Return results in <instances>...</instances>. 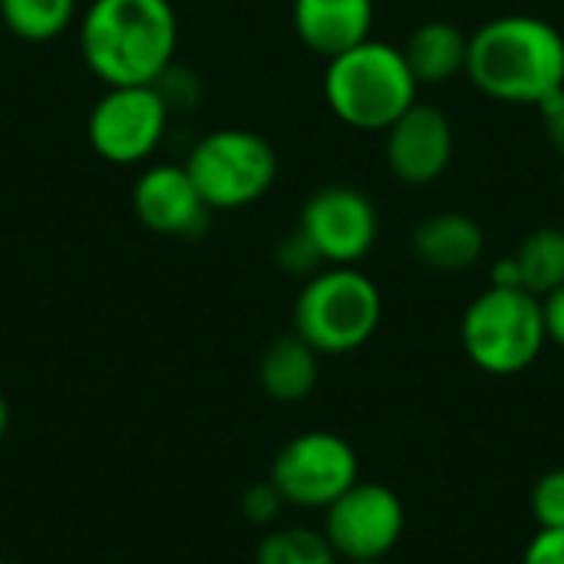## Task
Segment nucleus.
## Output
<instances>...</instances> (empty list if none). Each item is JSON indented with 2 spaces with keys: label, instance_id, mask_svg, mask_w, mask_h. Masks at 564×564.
<instances>
[{
  "label": "nucleus",
  "instance_id": "obj_1",
  "mask_svg": "<svg viewBox=\"0 0 564 564\" xmlns=\"http://www.w3.org/2000/svg\"><path fill=\"white\" fill-rule=\"evenodd\" d=\"M178 50L172 0H89L79 13V56L102 86H152Z\"/></svg>",
  "mask_w": 564,
  "mask_h": 564
},
{
  "label": "nucleus",
  "instance_id": "obj_2",
  "mask_svg": "<svg viewBox=\"0 0 564 564\" xmlns=\"http://www.w3.org/2000/svg\"><path fill=\"white\" fill-rule=\"evenodd\" d=\"M466 76L489 99L542 106L564 89L562 30L532 13L486 20L469 36Z\"/></svg>",
  "mask_w": 564,
  "mask_h": 564
},
{
  "label": "nucleus",
  "instance_id": "obj_3",
  "mask_svg": "<svg viewBox=\"0 0 564 564\" xmlns=\"http://www.w3.org/2000/svg\"><path fill=\"white\" fill-rule=\"evenodd\" d=\"M416 93L420 83L393 43L364 40L327 59L324 69L327 109L360 132H387L416 102Z\"/></svg>",
  "mask_w": 564,
  "mask_h": 564
},
{
  "label": "nucleus",
  "instance_id": "obj_4",
  "mask_svg": "<svg viewBox=\"0 0 564 564\" xmlns=\"http://www.w3.org/2000/svg\"><path fill=\"white\" fill-rule=\"evenodd\" d=\"M383 321V297L357 264H327L311 274L294 301V334L321 357L360 350Z\"/></svg>",
  "mask_w": 564,
  "mask_h": 564
},
{
  "label": "nucleus",
  "instance_id": "obj_5",
  "mask_svg": "<svg viewBox=\"0 0 564 564\" xmlns=\"http://www.w3.org/2000/svg\"><path fill=\"white\" fill-rule=\"evenodd\" d=\"M459 340L466 357L489 377H516L529 370L545 344L542 297L525 288H486L463 314Z\"/></svg>",
  "mask_w": 564,
  "mask_h": 564
},
{
  "label": "nucleus",
  "instance_id": "obj_6",
  "mask_svg": "<svg viewBox=\"0 0 564 564\" xmlns=\"http://www.w3.org/2000/svg\"><path fill=\"white\" fill-rule=\"evenodd\" d=\"M212 212L248 208L278 182V152L254 129H215L202 135L182 162Z\"/></svg>",
  "mask_w": 564,
  "mask_h": 564
},
{
  "label": "nucleus",
  "instance_id": "obj_7",
  "mask_svg": "<svg viewBox=\"0 0 564 564\" xmlns=\"http://www.w3.org/2000/svg\"><path fill=\"white\" fill-rule=\"evenodd\" d=\"M169 102L162 89L152 86H106L86 116L89 149L109 165H142L149 162L169 129Z\"/></svg>",
  "mask_w": 564,
  "mask_h": 564
},
{
  "label": "nucleus",
  "instance_id": "obj_8",
  "mask_svg": "<svg viewBox=\"0 0 564 564\" xmlns=\"http://www.w3.org/2000/svg\"><path fill=\"white\" fill-rule=\"evenodd\" d=\"M274 489L294 509H327L360 482L357 449L327 430H311L284 443L271 463Z\"/></svg>",
  "mask_w": 564,
  "mask_h": 564
},
{
  "label": "nucleus",
  "instance_id": "obj_9",
  "mask_svg": "<svg viewBox=\"0 0 564 564\" xmlns=\"http://www.w3.org/2000/svg\"><path fill=\"white\" fill-rule=\"evenodd\" d=\"M406 532L403 499L380 482H354L324 509V539L344 562H383Z\"/></svg>",
  "mask_w": 564,
  "mask_h": 564
},
{
  "label": "nucleus",
  "instance_id": "obj_10",
  "mask_svg": "<svg viewBox=\"0 0 564 564\" xmlns=\"http://www.w3.org/2000/svg\"><path fill=\"white\" fill-rule=\"evenodd\" d=\"M297 228L317 248L324 264H357L380 235L377 205L350 185H324L307 195Z\"/></svg>",
  "mask_w": 564,
  "mask_h": 564
},
{
  "label": "nucleus",
  "instance_id": "obj_11",
  "mask_svg": "<svg viewBox=\"0 0 564 564\" xmlns=\"http://www.w3.org/2000/svg\"><path fill=\"white\" fill-rule=\"evenodd\" d=\"M129 202L135 221L159 238H202L212 221V208L198 195L182 162L145 165L132 185Z\"/></svg>",
  "mask_w": 564,
  "mask_h": 564
},
{
  "label": "nucleus",
  "instance_id": "obj_12",
  "mask_svg": "<svg viewBox=\"0 0 564 564\" xmlns=\"http://www.w3.org/2000/svg\"><path fill=\"white\" fill-rule=\"evenodd\" d=\"M383 135H387L383 142L387 169L397 182L410 188H423L443 178L456 152L449 116L440 106H430L420 99Z\"/></svg>",
  "mask_w": 564,
  "mask_h": 564
},
{
  "label": "nucleus",
  "instance_id": "obj_13",
  "mask_svg": "<svg viewBox=\"0 0 564 564\" xmlns=\"http://www.w3.org/2000/svg\"><path fill=\"white\" fill-rule=\"evenodd\" d=\"M373 13V0H291L297 40L324 59L370 40Z\"/></svg>",
  "mask_w": 564,
  "mask_h": 564
},
{
  "label": "nucleus",
  "instance_id": "obj_14",
  "mask_svg": "<svg viewBox=\"0 0 564 564\" xmlns=\"http://www.w3.org/2000/svg\"><path fill=\"white\" fill-rule=\"evenodd\" d=\"M413 258L440 274H459L482 261L486 231L476 218L463 212H440L423 218L410 235Z\"/></svg>",
  "mask_w": 564,
  "mask_h": 564
},
{
  "label": "nucleus",
  "instance_id": "obj_15",
  "mask_svg": "<svg viewBox=\"0 0 564 564\" xmlns=\"http://www.w3.org/2000/svg\"><path fill=\"white\" fill-rule=\"evenodd\" d=\"M400 50L420 86H443L466 73L469 33H463V26L449 20H426L406 36Z\"/></svg>",
  "mask_w": 564,
  "mask_h": 564
},
{
  "label": "nucleus",
  "instance_id": "obj_16",
  "mask_svg": "<svg viewBox=\"0 0 564 564\" xmlns=\"http://www.w3.org/2000/svg\"><path fill=\"white\" fill-rule=\"evenodd\" d=\"M321 380V354L294 330L274 337L258 360V383L274 403H301Z\"/></svg>",
  "mask_w": 564,
  "mask_h": 564
},
{
  "label": "nucleus",
  "instance_id": "obj_17",
  "mask_svg": "<svg viewBox=\"0 0 564 564\" xmlns=\"http://www.w3.org/2000/svg\"><path fill=\"white\" fill-rule=\"evenodd\" d=\"M512 258L519 264L522 288L535 297H549L564 284V228L545 225L529 231Z\"/></svg>",
  "mask_w": 564,
  "mask_h": 564
},
{
  "label": "nucleus",
  "instance_id": "obj_18",
  "mask_svg": "<svg viewBox=\"0 0 564 564\" xmlns=\"http://www.w3.org/2000/svg\"><path fill=\"white\" fill-rule=\"evenodd\" d=\"M79 13V0H0V23L23 43L63 36Z\"/></svg>",
  "mask_w": 564,
  "mask_h": 564
},
{
  "label": "nucleus",
  "instance_id": "obj_19",
  "mask_svg": "<svg viewBox=\"0 0 564 564\" xmlns=\"http://www.w3.org/2000/svg\"><path fill=\"white\" fill-rule=\"evenodd\" d=\"M337 552L324 539V532L314 529H274L264 535V542L254 552V564H337Z\"/></svg>",
  "mask_w": 564,
  "mask_h": 564
},
{
  "label": "nucleus",
  "instance_id": "obj_20",
  "mask_svg": "<svg viewBox=\"0 0 564 564\" xmlns=\"http://www.w3.org/2000/svg\"><path fill=\"white\" fill-rule=\"evenodd\" d=\"M532 519L539 529H564V466L549 469L535 486H532Z\"/></svg>",
  "mask_w": 564,
  "mask_h": 564
},
{
  "label": "nucleus",
  "instance_id": "obj_21",
  "mask_svg": "<svg viewBox=\"0 0 564 564\" xmlns=\"http://www.w3.org/2000/svg\"><path fill=\"white\" fill-rule=\"evenodd\" d=\"M274 258H278V268L288 271V274H294V278H311L321 268H327L324 258L317 254V248L307 241V235L301 228H294L291 235H284V241L278 245V254Z\"/></svg>",
  "mask_w": 564,
  "mask_h": 564
},
{
  "label": "nucleus",
  "instance_id": "obj_22",
  "mask_svg": "<svg viewBox=\"0 0 564 564\" xmlns=\"http://www.w3.org/2000/svg\"><path fill=\"white\" fill-rule=\"evenodd\" d=\"M284 496L274 489V482L271 479H264V482H254L245 496H241V512L248 516V522H254V525H274L278 522V516L284 512Z\"/></svg>",
  "mask_w": 564,
  "mask_h": 564
},
{
  "label": "nucleus",
  "instance_id": "obj_23",
  "mask_svg": "<svg viewBox=\"0 0 564 564\" xmlns=\"http://www.w3.org/2000/svg\"><path fill=\"white\" fill-rule=\"evenodd\" d=\"M522 564H564V529H539L525 545Z\"/></svg>",
  "mask_w": 564,
  "mask_h": 564
},
{
  "label": "nucleus",
  "instance_id": "obj_24",
  "mask_svg": "<svg viewBox=\"0 0 564 564\" xmlns=\"http://www.w3.org/2000/svg\"><path fill=\"white\" fill-rule=\"evenodd\" d=\"M542 314H545V334L549 344L564 350V284L558 291H552L549 297H542Z\"/></svg>",
  "mask_w": 564,
  "mask_h": 564
},
{
  "label": "nucleus",
  "instance_id": "obj_25",
  "mask_svg": "<svg viewBox=\"0 0 564 564\" xmlns=\"http://www.w3.org/2000/svg\"><path fill=\"white\" fill-rule=\"evenodd\" d=\"M539 109H542V119H545V126H549L552 145L564 155V89L562 93H555V96H549Z\"/></svg>",
  "mask_w": 564,
  "mask_h": 564
},
{
  "label": "nucleus",
  "instance_id": "obj_26",
  "mask_svg": "<svg viewBox=\"0 0 564 564\" xmlns=\"http://www.w3.org/2000/svg\"><path fill=\"white\" fill-rule=\"evenodd\" d=\"M489 284H492V288H522V274H519V264H516L512 254H509V258H499V261L492 264Z\"/></svg>",
  "mask_w": 564,
  "mask_h": 564
},
{
  "label": "nucleus",
  "instance_id": "obj_27",
  "mask_svg": "<svg viewBox=\"0 0 564 564\" xmlns=\"http://www.w3.org/2000/svg\"><path fill=\"white\" fill-rule=\"evenodd\" d=\"M7 426H10V406H7V397L0 393V443L7 436Z\"/></svg>",
  "mask_w": 564,
  "mask_h": 564
},
{
  "label": "nucleus",
  "instance_id": "obj_28",
  "mask_svg": "<svg viewBox=\"0 0 564 564\" xmlns=\"http://www.w3.org/2000/svg\"><path fill=\"white\" fill-rule=\"evenodd\" d=\"M354 564H387V562H354Z\"/></svg>",
  "mask_w": 564,
  "mask_h": 564
},
{
  "label": "nucleus",
  "instance_id": "obj_29",
  "mask_svg": "<svg viewBox=\"0 0 564 564\" xmlns=\"http://www.w3.org/2000/svg\"><path fill=\"white\" fill-rule=\"evenodd\" d=\"M0 564H13V562H3V558H0Z\"/></svg>",
  "mask_w": 564,
  "mask_h": 564
},
{
  "label": "nucleus",
  "instance_id": "obj_30",
  "mask_svg": "<svg viewBox=\"0 0 564 564\" xmlns=\"http://www.w3.org/2000/svg\"><path fill=\"white\" fill-rule=\"evenodd\" d=\"M562 192H564V175H562Z\"/></svg>",
  "mask_w": 564,
  "mask_h": 564
}]
</instances>
